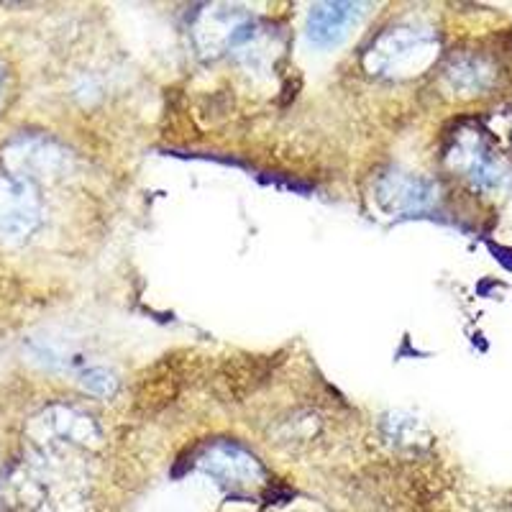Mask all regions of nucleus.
<instances>
[{
    "label": "nucleus",
    "instance_id": "1",
    "mask_svg": "<svg viewBox=\"0 0 512 512\" xmlns=\"http://www.w3.org/2000/svg\"><path fill=\"white\" fill-rule=\"evenodd\" d=\"M438 39L431 29L400 24L384 31L364 57V67L379 77H413L436 59Z\"/></svg>",
    "mask_w": 512,
    "mask_h": 512
},
{
    "label": "nucleus",
    "instance_id": "2",
    "mask_svg": "<svg viewBox=\"0 0 512 512\" xmlns=\"http://www.w3.org/2000/svg\"><path fill=\"white\" fill-rule=\"evenodd\" d=\"M41 223V203L29 177L0 172V244H24Z\"/></svg>",
    "mask_w": 512,
    "mask_h": 512
},
{
    "label": "nucleus",
    "instance_id": "3",
    "mask_svg": "<svg viewBox=\"0 0 512 512\" xmlns=\"http://www.w3.org/2000/svg\"><path fill=\"white\" fill-rule=\"evenodd\" d=\"M377 200L392 216H418L436 205L438 190L423 177L395 169L377 182Z\"/></svg>",
    "mask_w": 512,
    "mask_h": 512
},
{
    "label": "nucleus",
    "instance_id": "4",
    "mask_svg": "<svg viewBox=\"0 0 512 512\" xmlns=\"http://www.w3.org/2000/svg\"><path fill=\"white\" fill-rule=\"evenodd\" d=\"M361 16L356 3H318L308 13V39L320 49L338 47Z\"/></svg>",
    "mask_w": 512,
    "mask_h": 512
},
{
    "label": "nucleus",
    "instance_id": "5",
    "mask_svg": "<svg viewBox=\"0 0 512 512\" xmlns=\"http://www.w3.org/2000/svg\"><path fill=\"white\" fill-rule=\"evenodd\" d=\"M203 466L226 484H251L262 477V466L256 464L254 456L233 443H218L210 448Z\"/></svg>",
    "mask_w": 512,
    "mask_h": 512
},
{
    "label": "nucleus",
    "instance_id": "6",
    "mask_svg": "<svg viewBox=\"0 0 512 512\" xmlns=\"http://www.w3.org/2000/svg\"><path fill=\"white\" fill-rule=\"evenodd\" d=\"M456 162L464 169V175L479 187H495L502 180V164L495 152L484 144L479 136L464 139L456 149Z\"/></svg>",
    "mask_w": 512,
    "mask_h": 512
},
{
    "label": "nucleus",
    "instance_id": "7",
    "mask_svg": "<svg viewBox=\"0 0 512 512\" xmlns=\"http://www.w3.org/2000/svg\"><path fill=\"white\" fill-rule=\"evenodd\" d=\"M492 67L484 62L482 57H459L451 59L446 70V80L451 82V88L459 90L464 95H477L489 88L492 82Z\"/></svg>",
    "mask_w": 512,
    "mask_h": 512
},
{
    "label": "nucleus",
    "instance_id": "8",
    "mask_svg": "<svg viewBox=\"0 0 512 512\" xmlns=\"http://www.w3.org/2000/svg\"><path fill=\"white\" fill-rule=\"evenodd\" d=\"M80 384L100 397H108L116 392V377L103 367H88L85 372H80Z\"/></svg>",
    "mask_w": 512,
    "mask_h": 512
}]
</instances>
